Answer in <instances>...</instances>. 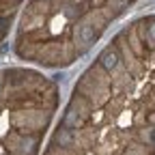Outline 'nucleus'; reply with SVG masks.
<instances>
[{"mask_svg": "<svg viewBox=\"0 0 155 155\" xmlns=\"http://www.w3.org/2000/svg\"><path fill=\"white\" fill-rule=\"evenodd\" d=\"M99 63H101L104 69L114 71L116 67H119V54H116L112 48H108V50H104V52L99 54Z\"/></svg>", "mask_w": 155, "mask_h": 155, "instance_id": "obj_1", "label": "nucleus"}, {"mask_svg": "<svg viewBox=\"0 0 155 155\" xmlns=\"http://www.w3.org/2000/svg\"><path fill=\"white\" fill-rule=\"evenodd\" d=\"M0 88H2V80H0Z\"/></svg>", "mask_w": 155, "mask_h": 155, "instance_id": "obj_7", "label": "nucleus"}, {"mask_svg": "<svg viewBox=\"0 0 155 155\" xmlns=\"http://www.w3.org/2000/svg\"><path fill=\"white\" fill-rule=\"evenodd\" d=\"M149 136H151V140L155 142V129H151V134H149Z\"/></svg>", "mask_w": 155, "mask_h": 155, "instance_id": "obj_6", "label": "nucleus"}, {"mask_svg": "<svg viewBox=\"0 0 155 155\" xmlns=\"http://www.w3.org/2000/svg\"><path fill=\"white\" fill-rule=\"evenodd\" d=\"M71 138H73V136H71V129H67V127H65V129H61V131L56 134V140L61 142V147L69 144V142H71Z\"/></svg>", "mask_w": 155, "mask_h": 155, "instance_id": "obj_4", "label": "nucleus"}, {"mask_svg": "<svg viewBox=\"0 0 155 155\" xmlns=\"http://www.w3.org/2000/svg\"><path fill=\"white\" fill-rule=\"evenodd\" d=\"M63 123H65L67 129H75L78 125H80V116H78V114L71 110V112H67V116H65V121H63Z\"/></svg>", "mask_w": 155, "mask_h": 155, "instance_id": "obj_3", "label": "nucleus"}, {"mask_svg": "<svg viewBox=\"0 0 155 155\" xmlns=\"http://www.w3.org/2000/svg\"><path fill=\"white\" fill-rule=\"evenodd\" d=\"M15 2H19V0H15Z\"/></svg>", "mask_w": 155, "mask_h": 155, "instance_id": "obj_8", "label": "nucleus"}, {"mask_svg": "<svg viewBox=\"0 0 155 155\" xmlns=\"http://www.w3.org/2000/svg\"><path fill=\"white\" fill-rule=\"evenodd\" d=\"M78 35H80V41H82L84 45H91V43H95V41H97V32H95V26H91V24H84V26H80Z\"/></svg>", "mask_w": 155, "mask_h": 155, "instance_id": "obj_2", "label": "nucleus"}, {"mask_svg": "<svg viewBox=\"0 0 155 155\" xmlns=\"http://www.w3.org/2000/svg\"><path fill=\"white\" fill-rule=\"evenodd\" d=\"M149 35H151V39H155V22H151V26H149Z\"/></svg>", "mask_w": 155, "mask_h": 155, "instance_id": "obj_5", "label": "nucleus"}]
</instances>
